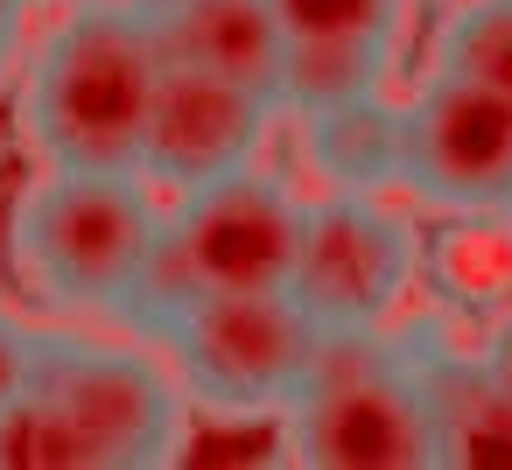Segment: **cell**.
Returning <instances> with one entry per match:
<instances>
[{
  "instance_id": "obj_14",
  "label": "cell",
  "mask_w": 512,
  "mask_h": 470,
  "mask_svg": "<svg viewBox=\"0 0 512 470\" xmlns=\"http://www.w3.org/2000/svg\"><path fill=\"white\" fill-rule=\"evenodd\" d=\"M428 71L512 92V0H456L435 29V64Z\"/></svg>"
},
{
  "instance_id": "obj_5",
  "label": "cell",
  "mask_w": 512,
  "mask_h": 470,
  "mask_svg": "<svg viewBox=\"0 0 512 470\" xmlns=\"http://www.w3.org/2000/svg\"><path fill=\"white\" fill-rule=\"evenodd\" d=\"M316 323L288 302V288H260V295H204L190 302L169 330V372L183 386V400L225 414V421H260L281 414L288 393L302 386L309 358H316Z\"/></svg>"
},
{
  "instance_id": "obj_6",
  "label": "cell",
  "mask_w": 512,
  "mask_h": 470,
  "mask_svg": "<svg viewBox=\"0 0 512 470\" xmlns=\"http://www.w3.org/2000/svg\"><path fill=\"white\" fill-rule=\"evenodd\" d=\"M421 281L414 218L365 190H323L302 204V239L288 267V302L330 330H386Z\"/></svg>"
},
{
  "instance_id": "obj_12",
  "label": "cell",
  "mask_w": 512,
  "mask_h": 470,
  "mask_svg": "<svg viewBox=\"0 0 512 470\" xmlns=\"http://www.w3.org/2000/svg\"><path fill=\"white\" fill-rule=\"evenodd\" d=\"M295 127L302 162L323 190H365V197L400 190V99H386V85L337 99L323 113H295Z\"/></svg>"
},
{
  "instance_id": "obj_15",
  "label": "cell",
  "mask_w": 512,
  "mask_h": 470,
  "mask_svg": "<svg viewBox=\"0 0 512 470\" xmlns=\"http://www.w3.org/2000/svg\"><path fill=\"white\" fill-rule=\"evenodd\" d=\"M0 470H92V449L43 393H22L0 407Z\"/></svg>"
},
{
  "instance_id": "obj_18",
  "label": "cell",
  "mask_w": 512,
  "mask_h": 470,
  "mask_svg": "<svg viewBox=\"0 0 512 470\" xmlns=\"http://www.w3.org/2000/svg\"><path fill=\"white\" fill-rule=\"evenodd\" d=\"M484 365L498 372V386L512 393V302H505V316L491 323V337H484Z\"/></svg>"
},
{
  "instance_id": "obj_20",
  "label": "cell",
  "mask_w": 512,
  "mask_h": 470,
  "mask_svg": "<svg viewBox=\"0 0 512 470\" xmlns=\"http://www.w3.org/2000/svg\"><path fill=\"white\" fill-rule=\"evenodd\" d=\"M127 8H141V15H162V8H176V0H127Z\"/></svg>"
},
{
  "instance_id": "obj_11",
  "label": "cell",
  "mask_w": 512,
  "mask_h": 470,
  "mask_svg": "<svg viewBox=\"0 0 512 470\" xmlns=\"http://www.w3.org/2000/svg\"><path fill=\"white\" fill-rule=\"evenodd\" d=\"M148 29H155L162 64L204 71V78H225V85H246V92L274 99L288 36H281L267 0H176V8L148 15Z\"/></svg>"
},
{
  "instance_id": "obj_3",
  "label": "cell",
  "mask_w": 512,
  "mask_h": 470,
  "mask_svg": "<svg viewBox=\"0 0 512 470\" xmlns=\"http://www.w3.org/2000/svg\"><path fill=\"white\" fill-rule=\"evenodd\" d=\"M281 442L309 470H428L435 428L414 358L386 330H330L281 407Z\"/></svg>"
},
{
  "instance_id": "obj_16",
  "label": "cell",
  "mask_w": 512,
  "mask_h": 470,
  "mask_svg": "<svg viewBox=\"0 0 512 470\" xmlns=\"http://www.w3.org/2000/svg\"><path fill=\"white\" fill-rule=\"evenodd\" d=\"M281 36H330V43H400L407 0H267Z\"/></svg>"
},
{
  "instance_id": "obj_23",
  "label": "cell",
  "mask_w": 512,
  "mask_h": 470,
  "mask_svg": "<svg viewBox=\"0 0 512 470\" xmlns=\"http://www.w3.org/2000/svg\"><path fill=\"white\" fill-rule=\"evenodd\" d=\"M0 8H29V0H0Z\"/></svg>"
},
{
  "instance_id": "obj_21",
  "label": "cell",
  "mask_w": 512,
  "mask_h": 470,
  "mask_svg": "<svg viewBox=\"0 0 512 470\" xmlns=\"http://www.w3.org/2000/svg\"><path fill=\"white\" fill-rule=\"evenodd\" d=\"M498 225H505V253H512V204H505V211H498Z\"/></svg>"
},
{
  "instance_id": "obj_13",
  "label": "cell",
  "mask_w": 512,
  "mask_h": 470,
  "mask_svg": "<svg viewBox=\"0 0 512 470\" xmlns=\"http://www.w3.org/2000/svg\"><path fill=\"white\" fill-rule=\"evenodd\" d=\"M393 71V50L379 43H330V36H288L281 43V78H274V113H323L337 99L379 92Z\"/></svg>"
},
{
  "instance_id": "obj_4",
  "label": "cell",
  "mask_w": 512,
  "mask_h": 470,
  "mask_svg": "<svg viewBox=\"0 0 512 470\" xmlns=\"http://www.w3.org/2000/svg\"><path fill=\"white\" fill-rule=\"evenodd\" d=\"M29 393H43L78 442L92 449V470H155L183 456V386L162 358L113 337H43L36 330V372Z\"/></svg>"
},
{
  "instance_id": "obj_7",
  "label": "cell",
  "mask_w": 512,
  "mask_h": 470,
  "mask_svg": "<svg viewBox=\"0 0 512 470\" xmlns=\"http://www.w3.org/2000/svg\"><path fill=\"white\" fill-rule=\"evenodd\" d=\"M400 190L428 211L498 218L512 204V92L428 71L400 99Z\"/></svg>"
},
{
  "instance_id": "obj_8",
  "label": "cell",
  "mask_w": 512,
  "mask_h": 470,
  "mask_svg": "<svg viewBox=\"0 0 512 470\" xmlns=\"http://www.w3.org/2000/svg\"><path fill=\"white\" fill-rule=\"evenodd\" d=\"M162 225L183 246L204 295H260V288H288L295 239H302V197L281 176L246 162L232 176L176 190Z\"/></svg>"
},
{
  "instance_id": "obj_10",
  "label": "cell",
  "mask_w": 512,
  "mask_h": 470,
  "mask_svg": "<svg viewBox=\"0 0 512 470\" xmlns=\"http://www.w3.org/2000/svg\"><path fill=\"white\" fill-rule=\"evenodd\" d=\"M428 400L435 428V463L456 470H512V393L484 365V351H456L442 330H407L400 337Z\"/></svg>"
},
{
  "instance_id": "obj_2",
  "label": "cell",
  "mask_w": 512,
  "mask_h": 470,
  "mask_svg": "<svg viewBox=\"0 0 512 470\" xmlns=\"http://www.w3.org/2000/svg\"><path fill=\"white\" fill-rule=\"evenodd\" d=\"M162 232V190L141 169H36L8 211V260L64 316H106Z\"/></svg>"
},
{
  "instance_id": "obj_9",
  "label": "cell",
  "mask_w": 512,
  "mask_h": 470,
  "mask_svg": "<svg viewBox=\"0 0 512 470\" xmlns=\"http://www.w3.org/2000/svg\"><path fill=\"white\" fill-rule=\"evenodd\" d=\"M274 127V99L204 78V71H176L162 64L155 106H148V134H141V176L155 190H197L211 176H232L260 155Z\"/></svg>"
},
{
  "instance_id": "obj_22",
  "label": "cell",
  "mask_w": 512,
  "mask_h": 470,
  "mask_svg": "<svg viewBox=\"0 0 512 470\" xmlns=\"http://www.w3.org/2000/svg\"><path fill=\"white\" fill-rule=\"evenodd\" d=\"M29 8H71V0H29Z\"/></svg>"
},
{
  "instance_id": "obj_19",
  "label": "cell",
  "mask_w": 512,
  "mask_h": 470,
  "mask_svg": "<svg viewBox=\"0 0 512 470\" xmlns=\"http://www.w3.org/2000/svg\"><path fill=\"white\" fill-rule=\"evenodd\" d=\"M22 15L29 8H0V85L15 78V57H22Z\"/></svg>"
},
{
  "instance_id": "obj_1",
  "label": "cell",
  "mask_w": 512,
  "mask_h": 470,
  "mask_svg": "<svg viewBox=\"0 0 512 470\" xmlns=\"http://www.w3.org/2000/svg\"><path fill=\"white\" fill-rule=\"evenodd\" d=\"M162 50L127 0H71L22 78V141L43 169H141Z\"/></svg>"
},
{
  "instance_id": "obj_17",
  "label": "cell",
  "mask_w": 512,
  "mask_h": 470,
  "mask_svg": "<svg viewBox=\"0 0 512 470\" xmlns=\"http://www.w3.org/2000/svg\"><path fill=\"white\" fill-rule=\"evenodd\" d=\"M29 372H36V330L0 309V407L29 393Z\"/></svg>"
}]
</instances>
